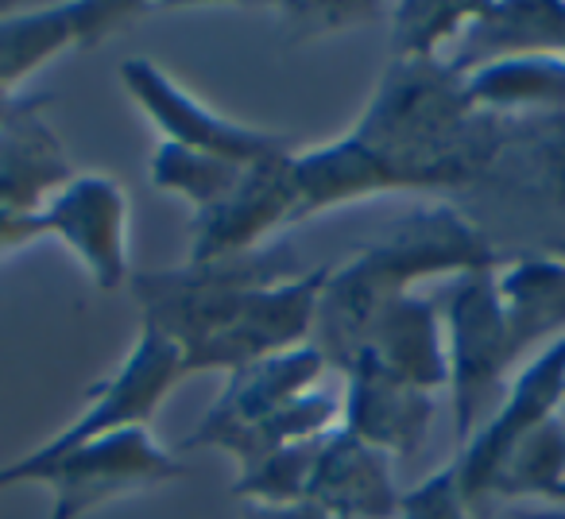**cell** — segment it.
Wrapping results in <instances>:
<instances>
[{
	"instance_id": "6da1fadb",
	"label": "cell",
	"mask_w": 565,
	"mask_h": 519,
	"mask_svg": "<svg viewBox=\"0 0 565 519\" xmlns=\"http://www.w3.org/2000/svg\"><path fill=\"white\" fill-rule=\"evenodd\" d=\"M495 264L500 256L492 241L469 218L449 205H423L387 225L349 264L330 268L310 341L322 349L330 369H345L372 326L395 303L415 295L418 279H457Z\"/></svg>"
},
{
	"instance_id": "7a4b0ae2",
	"label": "cell",
	"mask_w": 565,
	"mask_h": 519,
	"mask_svg": "<svg viewBox=\"0 0 565 519\" xmlns=\"http://www.w3.org/2000/svg\"><path fill=\"white\" fill-rule=\"evenodd\" d=\"M449 361V403H454L457 446L477 434L508 380L531 361V333L503 303L495 268L469 272L441 287L438 299ZM542 353V349H539Z\"/></svg>"
},
{
	"instance_id": "3957f363",
	"label": "cell",
	"mask_w": 565,
	"mask_h": 519,
	"mask_svg": "<svg viewBox=\"0 0 565 519\" xmlns=\"http://www.w3.org/2000/svg\"><path fill=\"white\" fill-rule=\"evenodd\" d=\"M179 477H186V465L174 462L151 438L148 426H136L66 454H24L0 465V492L17 485H43L51 488V519H82L117 496Z\"/></svg>"
},
{
	"instance_id": "277c9868",
	"label": "cell",
	"mask_w": 565,
	"mask_h": 519,
	"mask_svg": "<svg viewBox=\"0 0 565 519\" xmlns=\"http://www.w3.org/2000/svg\"><path fill=\"white\" fill-rule=\"evenodd\" d=\"M326 276H330V268H315L256 287L244 299V307L198 353L186 357V377L217 369L236 372L244 364L264 361V357L310 346Z\"/></svg>"
},
{
	"instance_id": "5b68a950",
	"label": "cell",
	"mask_w": 565,
	"mask_h": 519,
	"mask_svg": "<svg viewBox=\"0 0 565 519\" xmlns=\"http://www.w3.org/2000/svg\"><path fill=\"white\" fill-rule=\"evenodd\" d=\"M120 82H125L136 109L163 136V144L202 151V156L233 159V163H259V159L291 151L287 136L264 133V128H252V125H236V120L221 117L217 109L198 102L190 89H182L167 71H159L151 59H128L120 66Z\"/></svg>"
},
{
	"instance_id": "8992f818",
	"label": "cell",
	"mask_w": 565,
	"mask_h": 519,
	"mask_svg": "<svg viewBox=\"0 0 565 519\" xmlns=\"http://www.w3.org/2000/svg\"><path fill=\"white\" fill-rule=\"evenodd\" d=\"M565 403V338H557L554 346H546L542 353H534L515 377L508 380L503 395L495 400V407L488 411V419L477 426L465 446H457L454 469L457 485H461L465 500L472 508L484 504L488 480L500 469V462L526 438L531 431H539L546 419L562 415Z\"/></svg>"
},
{
	"instance_id": "52a82bcc",
	"label": "cell",
	"mask_w": 565,
	"mask_h": 519,
	"mask_svg": "<svg viewBox=\"0 0 565 519\" xmlns=\"http://www.w3.org/2000/svg\"><path fill=\"white\" fill-rule=\"evenodd\" d=\"M291 156L295 151H282V156L252 163L210 213L194 218L186 264H221V260L248 256V252H259V244L275 229L299 221Z\"/></svg>"
},
{
	"instance_id": "ba28073f",
	"label": "cell",
	"mask_w": 565,
	"mask_h": 519,
	"mask_svg": "<svg viewBox=\"0 0 565 519\" xmlns=\"http://www.w3.org/2000/svg\"><path fill=\"white\" fill-rule=\"evenodd\" d=\"M43 241L74 252L102 292L128 284V198L109 174H74L40 210Z\"/></svg>"
},
{
	"instance_id": "9c48e42d",
	"label": "cell",
	"mask_w": 565,
	"mask_h": 519,
	"mask_svg": "<svg viewBox=\"0 0 565 519\" xmlns=\"http://www.w3.org/2000/svg\"><path fill=\"white\" fill-rule=\"evenodd\" d=\"M326 372H330V361H326L315 341L228 372L225 392L213 400V407L205 411L202 423L194 426V434H190L182 446L221 449V454H225L244 431H252V426H259L264 419H271L275 411L291 407L302 395L318 392Z\"/></svg>"
},
{
	"instance_id": "30bf717a",
	"label": "cell",
	"mask_w": 565,
	"mask_h": 519,
	"mask_svg": "<svg viewBox=\"0 0 565 519\" xmlns=\"http://www.w3.org/2000/svg\"><path fill=\"white\" fill-rule=\"evenodd\" d=\"M140 4H55V9H4L0 12V89H12L58 59L63 51L94 47L120 24L140 17Z\"/></svg>"
},
{
	"instance_id": "8fae6325",
	"label": "cell",
	"mask_w": 565,
	"mask_h": 519,
	"mask_svg": "<svg viewBox=\"0 0 565 519\" xmlns=\"http://www.w3.org/2000/svg\"><path fill=\"white\" fill-rule=\"evenodd\" d=\"M345 395H341V426L387 457H415L434 423V392L395 380L369 361H349Z\"/></svg>"
},
{
	"instance_id": "7c38bea8",
	"label": "cell",
	"mask_w": 565,
	"mask_h": 519,
	"mask_svg": "<svg viewBox=\"0 0 565 519\" xmlns=\"http://www.w3.org/2000/svg\"><path fill=\"white\" fill-rule=\"evenodd\" d=\"M307 500L330 519H399L403 492L392 457L338 426L322 438Z\"/></svg>"
},
{
	"instance_id": "4fadbf2b",
	"label": "cell",
	"mask_w": 565,
	"mask_h": 519,
	"mask_svg": "<svg viewBox=\"0 0 565 519\" xmlns=\"http://www.w3.org/2000/svg\"><path fill=\"white\" fill-rule=\"evenodd\" d=\"M511 59H565V4H477L446 63L469 78Z\"/></svg>"
},
{
	"instance_id": "5bb4252c",
	"label": "cell",
	"mask_w": 565,
	"mask_h": 519,
	"mask_svg": "<svg viewBox=\"0 0 565 519\" xmlns=\"http://www.w3.org/2000/svg\"><path fill=\"white\" fill-rule=\"evenodd\" d=\"M40 105L35 97H20L12 117L0 125V210L40 213L78 174L40 117Z\"/></svg>"
},
{
	"instance_id": "9a60e30c",
	"label": "cell",
	"mask_w": 565,
	"mask_h": 519,
	"mask_svg": "<svg viewBox=\"0 0 565 519\" xmlns=\"http://www.w3.org/2000/svg\"><path fill=\"white\" fill-rule=\"evenodd\" d=\"M295 190H299V221L315 213H330L338 205L361 202L372 194L403 190L399 174L384 156L369 148L356 133H345L330 144L295 151L291 156Z\"/></svg>"
},
{
	"instance_id": "2e32d148",
	"label": "cell",
	"mask_w": 565,
	"mask_h": 519,
	"mask_svg": "<svg viewBox=\"0 0 565 519\" xmlns=\"http://www.w3.org/2000/svg\"><path fill=\"white\" fill-rule=\"evenodd\" d=\"M356 357L376 364L387 377L407 380V384L438 395V388H449L446 330H441L438 303L423 299V295L395 303L369 330V338L353 353V361Z\"/></svg>"
},
{
	"instance_id": "e0dca14e",
	"label": "cell",
	"mask_w": 565,
	"mask_h": 519,
	"mask_svg": "<svg viewBox=\"0 0 565 519\" xmlns=\"http://www.w3.org/2000/svg\"><path fill=\"white\" fill-rule=\"evenodd\" d=\"M565 485V419L554 415L531 431L488 480V500H554V492Z\"/></svg>"
},
{
	"instance_id": "ac0fdd59",
	"label": "cell",
	"mask_w": 565,
	"mask_h": 519,
	"mask_svg": "<svg viewBox=\"0 0 565 519\" xmlns=\"http://www.w3.org/2000/svg\"><path fill=\"white\" fill-rule=\"evenodd\" d=\"M252 163H233V159H217V156H202V151H186L174 148V144H159L156 156H151V182L163 194H174L194 210V218L210 213L228 190L241 182V174Z\"/></svg>"
},
{
	"instance_id": "d6986e66",
	"label": "cell",
	"mask_w": 565,
	"mask_h": 519,
	"mask_svg": "<svg viewBox=\"0 0 565 519\" xmlns=\"http://www.w3.org/2000/svg\"><path fill=\"white\" fill-rule=\"evenodd\" d=\"M326 438V434H322ZM322 438L295 442L282 446L275 454H267L264 462H256L252 469H244L233 485V496H241L244 504H299L307 500L310 477H315V462Z\"/></svg>"
},
{
	"instance_id": "ffe728a7",
	"label": "cell",
	"mask_w": 565,
	"mask_h": 519,
	"mask_svg": "<svg viewBox=\"0 0 565 519\" xmlns=\"http://www.w3.org/2000/svg\"><path fill=\"white\" fill-rule=\"evenodd\" d=\"M472 12H477V4H461V9H446V4H399V9H392L395 59H441V47H457Z\"/></svg>"
},
{
	"instance_id": "44dd1931",
	"label": "cell",
	"mask_w": 565,
	"mask_h": 519,
	"mask_svg": "<svg viewBox=\"0 0 565 519\" xmlns=\"http://www.w3.org/2000/svg\"><path fill=\"white\" fill-rule=\"evenodd\" d=\"M399 519H477V508L465 500L461 485H457L454 462L403 492Z\"/></svg>"
},
{
	"instance_id": "7402d4cb",
	"label": "cell",
	"mask_w": 565,
	"mask_h": 519,
	"mask_svg": "<svg viewBox=\"0 0 565 519\" xmlns=\"http://www.w3.org/2000/svg\"><path fill=\"white\" fill-rule=\"evenodd\" d=\"M32 241H43L40 213H12V210H0V256H9V252L28 248Z\"/></svg>"
},
{
	"instance_id": "603a6c76",
	"label": "cell",
	"mask_w": 565,
	"mask_h": 519,
	"mask_svg": "<svg viewBox=\"0 0 565 519\" xmlns=\"http://www.w3.org/2000/svg\"><path fill=\"white\" fill-rule=\"evenodd\" d=\"M244 519H330L318 504L299 500V504H248Z\"/></svg>"
},
{
	"instance_id": "cb8c5ba5",
	"label": "cell",
	"mask_w": 565,
	"mask_h": 519,
	"mask_svg": "<svg viewBox=\"0 0 565 519\" xmlns=\"http://www.w3.org/2000/svg\"><path fill=\"white\" fill-rule=\"evenodd\" d=\"M515 519H565V504H550V508H519Z\"/></svg>"
},
{
	"instance_id": "d4e9b609",
	"label": "cell",
	"mask_w": 565,
	"mask_h": 519,
	"mask_svg": "<svg viewBox=\"0 0 565 519\" xmlns=\"http://www.w3.org/2000/svg\"><path fill=\"white\" fill-rule=\"evenodd\" d=\"M17 105H20V97L12 94V89H0V125L12 117V109H17Z\"/></svg>"
},
{
	"instance_id": "484cf974",
	"label": "cell",
	"mask_w": 565,
	"mask_h": 519,
	"mask_svg": "<svg viewBox=\"0 0 565 519\" xmlns=\"http://www.w3.org/2000/svg\"><path fill=\"white\" fill-rule=\"evenodd\" d=\"M554 504H565V485H562V488H557V492H554Z\"/></svg>"
},
{
	"instance_id": "4316f807",
	"label": "cell",
	"mask_w": 565,
	"mask_h": 519,
	"mask_svg": "<svg viewBox=\"0 0 565 519\" xmlns=\"http://www.w3.org/2000/svg\"><path fill=\"white\" fill-rule=\"evenodd\" d=\"M557 256H562V260H565V244H562V248H557Z\"/></svg>"
},
{
	"instance_id": "83f0119b",
	"label": "cell",
	"mask_w": 565,
	"mask_h": 519,
	"mask_svg": "<svg viewBox=\"0 0 565 519\" xmlns=\"http://www.w3.org/2000/svg\"><path fill=\"white\" fill-rule=\"evenodd\" d=\"M0 12H4V4H0Z\"/></svg>"
}]
</instances>
